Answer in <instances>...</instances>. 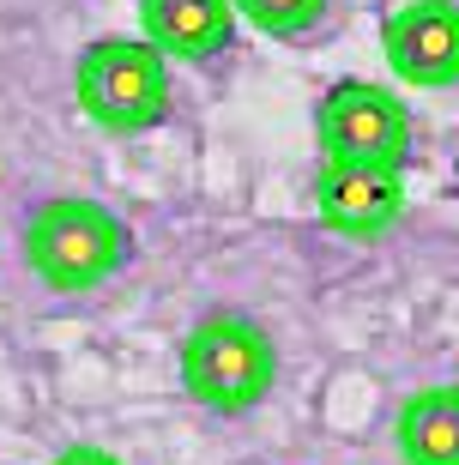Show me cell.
Here are the masks:
<instances>
[{
	"label": "cell",
	"mask_w": 459,
	"mask_h": 465,
	"mask_svg": "<svg viewBox=\"0 0 459 465\" xmlns=\"http://www.w3.org/2000/svg\"><path fill=\"white\" fill-rule=\"evenodd\" d=\"M127 254H134V230L103 200L61 193V200H43L25 218V260L55 296H85L97 284H109L127 266Z\"/></svg>",
	"instance_id": "6da1fadb"
},
{
	"label": "cell",
	"mask_w": 459,
	"mask_h": 465,
	"mask_svg": "<svg viewBox=\"0 0 459 465\" xmlns=\"http://www.w3.org/2000/svg\"><path fill=\"white\" fill-rule=\"evenodd\" d=\"M175 369H182V387L194 405H205L218 417H242L273 393L278 345L260 321H248L236 309H212L187 327L182 351H175Z\"/></svg>",
	"instance_id": "7a4b0ae2"
},
{
	"label": "cell",
	"mask_w": 459,
	"mask_h": 465,
	"mask_svg": "<svg viewBox=\"0 0 459 465\" xmlns=\"http://www.w3.org/2000/svg\"><path fill=\"white\" fill-rule=\"evenodd\" d=\"M73 91L79 109L103 134H152L175 104L170 61L139 43V36H97L73 61Z\"/></svg>",
	"instance_id": "3957f363"
},
{
	"label": "cell",
	"mask_w": 459,
	"mask_h": 465,
	"mask_svg": "<svg viewBox=\"0 0 459 465\" xmlns=\"http://www.w3.org/2000/svg\"><path fill=\"white\" fill-rule=\"evenodd\" d=\"M314 139L326 163H369V170H405L417 127L399 91L374 79H333L314 104Z\"/></svg>",
	"instance_id": "277c9868"
},
{
	"label": "cell",
	"mask_w": 459,
	"mask_h": 465,
	"mask_svg": "<svg viewBox=\"0 0 459 465\" xmlns=\"http://www.w3.org/2000/svg\"><path fill=\"white\" fill-rule=\"evenodd\" d=\"M381 54L393 79L442 91L459 79V13L454 0H405L381 25Z\"/></svg>",
	"instance_id": "5b68a950"
},
{
	"label": "cell",
	"mask_w": 459,
	"mask_h": 465,
	"mask_svg": "<svg viewBox=\"0 0 459 465\" xmlns=\"http://www.w3.org/2000/svg\"><path fill=\"white\" fill-rule=\"evenodd\" d=\"M314 206H321L326 230H339L351 242H374L405 218V175L369 170V163H321Z\"/></svg>",
	"instance_id": "8992f818"
},
{
	"label": "cell",
	"mask_w": 459,
	"mask_h": 465,
	"mask_svg": "<svg viewBox=\"0 0 459 465\" xmlns=\"http://www.w3.org/2000/svg\"><path fill=\"white\" fill-rule=\"evenodd\" d=\"M139 43H152L164 61H218L236 43L230 0H139Z\"/></svg>",
	"instance_id": "52a82bcc"
},
{
	"label": "cell",
	"mask_w": 459,
	"mask_h": 465,
	"mask_svg": "<svg viewBox=\"0 0 459 465\" xmlns=\"http://www.w3.org/2000/svg\"><path fill=\"white\" fill-rule=\"evenodd\" d=\"M399 460L405 465H459V393L424 387L399 405Z\"/></svg>",
	"instance_id": "ba28073f"
},
{
	"label": "cell",
	"mask_w": 459,
	"mask_h": 465,
	"mask_svg": "<svg viewBox=\"0 0 459 465\" xmlns=\"http://www.w3.org/2000/svg\"><path fill=\"white\" fill-rule=\"evenodd\" d=\"M230 13L248 18V25H254L260 36H273V43H303L326 18V0H230Z\"/></svg>",
	"instance_id": "9c48e42d"
},
{
	"label": "cell",
	"mask_w": 459,
	"mask_h": 465,
	"mask_svg": "<svg viewBox=\"0 0 459 465\" xmlns=\"http://www.w3.org/2000/svg\"><path fill=\"white\" fill-rule=\"evenodd\" d=\"M49 465H121L109 448H91V441H79V448H61Z\"/></svg>",
	"instance_id": "30bf717a"
}]
</instances>
